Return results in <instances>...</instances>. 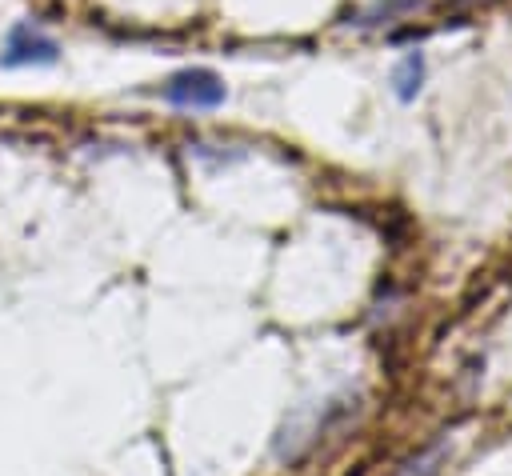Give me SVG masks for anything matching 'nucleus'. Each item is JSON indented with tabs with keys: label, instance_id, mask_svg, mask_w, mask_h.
Returning <instances> with one entry per match:
<instances>
[{
	"label": "nucleus",
	"instance_id": "obj_1",
	"mask_svg": "<svg viewBox=\"0 0 512 476\" xmlns=\"http://www.w3.org/2000/svg\"><path fill=\"white\" fill-rule=\"evenodd\" d=\"M160 96L180 112H216L228 92L212 68H180L160 84Z\"/></svg>",
	"mask_w": 512,
	"mask_h": 476
},
{
	"label": "nucleus",
	"instance_id": "obj_2",
	"mask_svg": "<svg viewBox=\"0 0 512 476\" xmlns=\"http://www.w3.org/2000/svg\"><path fill=\"white\" fill-rule=\"evenodd\" d=\"M60 56V44L32 20H20L8 28L4 36V52H0V64L4 68H32V64H56Z\"/></svg>",
	"mask_w": 512,
	"mask_h": 476
},
{
	"label": "nucleus",
	"instance_id": "obj_3",
	"mask_svg": "<svg viewBox=\"0 0 512 476\" xmlns=\"http://www.w3.org/2000/svg\"><path fill=\"white\" fill-rule=\"evenodd\" d=\"M420 88H424V52H404L392 68V92H396V100L408 104L420 96Z\"/></svg>",
	"mask_w": 512,
	"mask_h": 476
},
{
	"label": "nucleus",
	"instance_id": "obj_4",
	"mask_svg": "<svg viewBox=\"0 0 512 476\" xmlns=\"http://www.w3.org/2000/svg\"><path fill=\"white\" fill-rule=\"evenodd\" d=\"M412 8H420V0H376V4H368L364 12L348 16V24H356V28H376V24H392L396 16H408Z\"/></svg>",
	"mask_w": 512,
	"mask_h": 476
}]
</instances>
